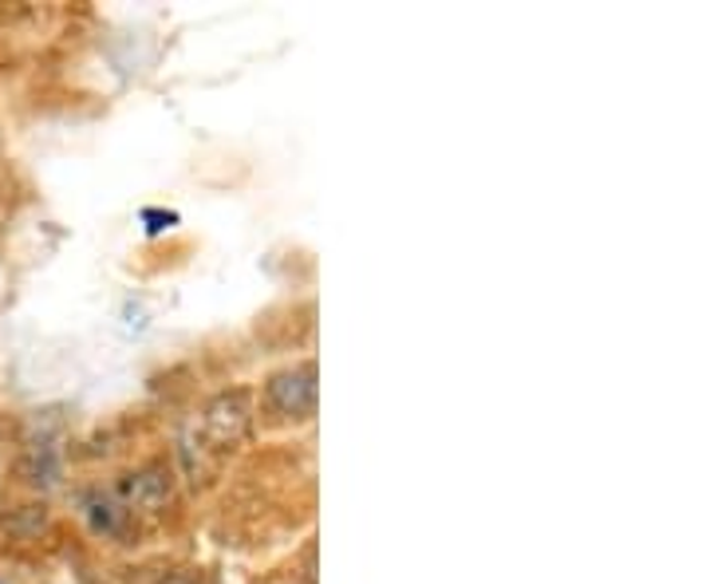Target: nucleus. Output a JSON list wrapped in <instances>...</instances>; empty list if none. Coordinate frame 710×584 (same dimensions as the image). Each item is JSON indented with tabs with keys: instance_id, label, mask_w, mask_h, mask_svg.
Returning <instances> with one entry per match:
<instances>
[{
	"instance_id": "1",
	"label": "nucleus",
	"mask_w": 710,
	"mask_h": 584,
	"mask_svg": "<svg viewBox=\"0 0 710 584\" xmlns=\"http://www.w3.org/2000/svg\"><path fill=\"white\" fill-rule=\"evenodd\" d=\"M250 431H253L250 391H225L202 415V435L213 450H233V446H241L250 438Z\"/></svg>"
},
{
	"instance_id": "2",
	"label": "nucleus",
	"mask_w": 710,
	"mask_h": 584,
	"mask_svg": "<svg viewBox=\"0 0 710 584\" xmlns=\"http://www.w3.org/2000/svg\"><path fill=\"white\" fill-rule=\"evenodd\" d=\"M316 363H296L268 380L265 400L280 418H312L316 415Z\"/></svg>"
},
{
	"instance_id": "3",
	"label": "nucleus",
	"mask_w": 710,
	"mask_h": 584,
	"mask_svg": "<svg viewBox=\"0 0 710 584\" xmlns=\"http://www.w3.org/2000/svg\"><path fill=\"white\" fill-rule=\"evenodd\" d=\"M123 493H127L130 510H162L170 501V474L158 470V466H150V470L142 474H130Z\"/></svg>"
},
{
	"instance_id": "4",
	"label": "nucleus",
	"mask_w": 710,
	"mask_h": 584,
	"mask_svg": "<svg viewBox=\"0 0 710 584\" xmlns=\"http://www.w3.org/2000/svg\"><path fill=\"white\" fill-rule=\"evenodd\" d=\"M87 506H92V525L99 529V533H119L123 506H115V501H107V498H95V501H87Z\"/></svg>"
},
{
	"instance_id": "5",
	"label": "nucleus",
	"mask_w": 710,
	"mask_h": 584,
	"mask_svg": "<svg viewBox=\"0 0 710 584\" xmlns=\"http://www.w3.org/2000/svg\"><path fill=\"white\" fill-rule=\"evenodd\" d=\"M162 584H194V581H186V576H170V581H162Z\"/></svg>"
}]
</instances>
